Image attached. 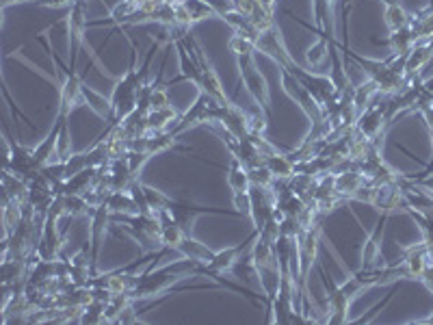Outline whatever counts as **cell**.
<instances>
[{"label":"cell","instance_id":"obj_12","mask_svg":"<svg viewBox=\"0 0 433 325\" xmlns=\"http://www.w3.org/2000/svg\"><path fill=\"white\" fill-rule=\"evenodd\" d=\"M91 278L95 276V262H98V254H100V245H102V237L106 232V224L111 222V210L106 208V204L93 206L91 208Z\"/></svg>","mask_w":433,"mask_h":325},{"label":"cell","instance_id":"obj_16","mask_svg":"<svg viewBox=\"0 0 433 325\" xmlns=\"http://www.w3.org/2000/svg\"><path fill=\"white\" fill-rule=\"evenodd\" d=\"M433 59V48L431 41H416V46L407 52V59H405V76H414L420 74V70Z\"/></svg>","mask_w":433,"mask_h":325},{"label":"cell","instance_id":"obj_7","mask_svg":"<svg viewBox=\"0 0 433 325\" xmlns=\"http://www.w3.org/2000/svg\"><path fill=\"white\" fill-rule=\"evenodd\" d=\"M89 29L87 22V0H74V5L68 11V46H70V66L76 68V54L80 46H85V31Z\"/></svg>","mask_w":433,"mask_h":325},{"label":"cell","instance_id":"obj_19","mask_svg":"<svg viewBox=\"0 0 433 325\" xmlns=\"http://www.w3.org/2000/svg\"><path fill=\"white\" fill-rule=\"evenodd\" d=\"M228 187L232 193H247L249 187H251V178H249V172L241 165V160L232 156V162H230V170H228Z\"/></svg>","mask_w":433,"mask_h":325},{"label":"cell","instance_id":"obj_34","mask_svg":"<svg viewBox=\"0 0 433 325\" xmlns=\"http://www.w3.org/2000/svg\"><path fill=\"white\" fill-rule=\"evenodd\" d=\"M139 321V312L135 310V301H128V306L122 310V314L115 319V323H135Z\"/></svg>","mask_w":433,"mask_h":325},{"label":"cell","instance_id":"obj_29","mask_svg":"<svg viewBox=\"0 0 433 325\" xmlns=\"http://www.w3.org/2000/svg\"><path fill=\"white\" fill-rule=\"evenodd\" d=\"M328 57H330V43L325 37L320 41H316L312 48H308V52H306V59L312 68H318Z\"/></svg>","mask_w":433,"mask_h":325},{"label":"cell","instance_id":"obj_31","mask_svg":"<svg viewBox=\"0 0 433 325\" xmlns=\"http://www.w3.org/2000/svg\"><path fill=\"white\" fill-rule=\"evenodd\" d=\"M249 178H251V185H258V187H273L276 182V176L268 172L266 165H258L249 170Z\"/></svg>","mask_w":433,"mask_h":325},{"label":"cell","instance_id":"obj_4","mask_svg":"<svg viewBox=\"0 0 433 325\" xmlns=\"http://www.w3.org/2000/svg\"><path fill=\"white\" fill-rule=\"evenodd\" d=\"M280 76H282V87H284V91L288 93V98H293L299 106H301V111L308 115V120L312 122V124H316V122H320L325 115H323V108H320V104L312 98V93L303 87V83L295 76V74H291L286 68H280Z\"/></svg>","mask_w":433,"mask_h":325},{"label":"cell","instance_id":"obj_25","mask_svg":"<svg viewBox=\"0 0 433 325\" xmlns=\"http://www.w3.org/2000/svg\"><path fill=\"white\" fill-rule=\"evenodd\" d=\"M224 20L236 31V33H243V35H247L249 39H254V41H258V37H260V29L249 20V16H245V14H239V11H230V14H226L224 16Z\"/></svg>","mask_w":433,"mask_h":325},{"label":"cell","instance_id":"obj_28","mask_svg":"<svg viewBox=\"0 0 433 325\" xmlns=\"http://www.w3.org/2000/svg\"><path fill=\"white\" fill-rule=\"evenodd\" d=\"M63 206H66V212L72 215V217H78V215H87L91 212V204L87 202L85 195H63Z\"/></svg>","mask_w":433,"mask_h":325},{"label":"cell","instance_id":"obj_23","mask_svg":"<svg viewBox=\"0 0 433 325\" xmlns=\"http://www.w3.org/2000/svg\"><path fill=\"white\" fill-rule=\"evenodd\" d=\"M178 254H180V256H184V258H191V260H195V262H208V260L214 256V252H212V249H208L204 243H199V241L191 239L189 234H187V237H184V241L178 245Z\"/></svg>","mask_w":433,"mask_h":325},{"label":"cell","instance_id":"obj_1","mask_svg":"<svg viewBox=\"0 0 433 325\" xmlns=\"http://www.w3.org/2000/svg\"><path fill=\"white\" fill-rule=\"evenodd\" d=\"M228 48L236 59L239 81L245 85V89L249 91L254 102L260 106V111L268 118L271 115V93H268V85H266L264 74L260 70H256V63H254L256 41L249 39L247 35L234 31V35L228 41Z\"/></svg>","mask_w":433,"mask_h":325},{"label":"cell","instance_id":"obj_5","mask_svg":"<svg viewBox=\"0 0 433 325\" xmlns=\"http://www.w3.org/2000/svg\"><path fill=\"white\" fill-rule=\"evenodd\" d=\"M216 106H219V104H216L214 100H210L206 93L199 91V96L191 104V108H187V111L178 118V124H176V128L172 133L176 137H180L182 133H187L189 128H193L197 124H206V122L214 124V120H216Z\"/></svg>","mask_w":433,"mask_h":325},{"label":"cell","instance_id":"obj_35","mask_svg":"<svg viewBox=\"0 0 433 325\" xmlns=\"http://www.w3.org/2000/svg\"><path fill=\"white\" fill-rule=\"evenodd\" d=\"M276 3H278V0H260V5H262L266 11H271V14L276 11Z\"/></svg>","mask_w":433,"mask_h":325},{"label":"cell","instance_id":"obj_38","mask_svg":"<svg viewBox=\"0 0 433 325\" xmlns=\"http://www.w3.org/2000/svg\"><path fill=\"white\" fill-rule=\"evenodd\" d=\"M429 7H433V0H429Z\"/></svg>","mask_w":433,"mask_h":325},{"label":"cell","instance_id":"obj_20","mask_svg":"<svg viewBox=\"0 0 433 325\" xmlns=\"http://www.w3.org/2000/svg\"><path fill=\"white\" fill-rule=\"evenodd\" d=\"M178 111L174 106H167V108H158V111H150L145 115V126H147V133H160L165 130L172 122H178Z\"/></svg>","mask_w":433,"mask_h":325},{"label":"cell","instance_id":"obj_14","mask_svg":"<svg viewBox=\"0 0 433 325\" xmlns=\"http://www.w3.org/2000/svg\"><path fill=\"white\" fill-rule=\"evenodd\" d=\"M174 46H176V50H178L180 76L174 78V81H169L165 87H169V85H174V83H180V81H189V83H193V85L197 87V85H199V78H202V68H199L197 59L189 52V48L184 46V41H176Z\"/></svg>","mask_w":433,"mask_h":325},{"label":"cell","instance_id":"obj_3","mask_svg":"<svg viewBox=\"0 0 433 325\" xmlns=\"http://www.w3.org/2000/svg\"><path fill=\"white\" fill-rule=\"evenodd\" d=\"M347 57H351L366 74H368V78L370 81H375L377 83V87H379V93H388V96H395V93H399L405 85H407V76H403V74H399V72H395L392 68H390V63L388 61H379V59H364V57H360V54H355V52H351L349 48H345V59Z\"/></svg>","mask_w":433,"mask_h":325},{"label":"cell","instance_id":"obj_26","mask_svg":"<svg viewBox=\"0 0 433 325\" xmlns=\"http://www.w3.org/2000/svg\"><path fill=\"white\" fill-rule=\"evenodd\" d=\"M182 7L187 9V14H189V18H191V24L216 16V14L210 9V5L204 3V0H182Z\"/></svg>","mask_w":433,"mask_h":325},{"label":"cell","instance_id":"obj_36","mask_svg":"<svg viewBox=\"0 0 433 325\" xmlns=\"http://www.w3.org/2000/svg\"><path fill=\"white\" fill-rule=\"evenodd\" d=\"M14 3H26V0H0V7L7 9V7H9V5H14Z\"/></svg>","mask_w":433,"mask_h":325},{"label":"cell","instance_id":"obj_27","mask_svg":"<svg viewBox=\"0 0 433 325\" xmlns=\"http://www.w3.org/2000/svg\"><path fill=\"white\" fill-rule=\"evenodd\" d=\"M143 189H145V197H147V204H150L152 212H158V210H169V208H172V204L176 202V200H172L169 195L160 193V191H156V189H152V187H147V185H143Z\"/></svg>","mask_w":433,"mask_h":325},{"label":"cell","instance_id":"obj_37","mask_svg":"<svg viewBox=\"0 0 433 325\" xmlns=\"http://www.w3.org/2000/svg\"><path fill=\"white\" fill-rule=\"evenodd\" d=\"M386 5H390V3H399V0H384Z\"/></svg>","mask_w":433,"mask_h":325},{"label":"cell","instance_id":"obj_30","mask_svg":"<svg viewBox=\"0 0 433 325\" xmlns=\"http://www.w3.org/2000/svg\"><path fill=\"white\" fill-rule=\"evenodd\" d=\"M150 156H152V154H147V152H137V150H128V152L124 154V158H126V162H128V170H130V174H132L135 178H139V172L143 170V165L150 160Z\"/></svg>","mask_w":433,"mask_h":325},{"label":"cell","instance_id":"obj_8","mask_svg":"<svg viewBox=\"0 0 433 325\" xmlns=\"http://www.w3.org/2000/svg\"><path fill=\"white\" fill-rule=\"evenodd\" d=\"M256 50L264 52L266 57L273 59L280 68L291 70V68L295 66V61L291 59V52L286 50V43H284V39H282V35H280V29H278L276 24L260 33V37H258V41H256Z\"/></svg>","mask_w":433,"mask_h":325},{"label":"cell","instance_id":"obj_13","mask_svg":"<svg viewBox=\"0 0 433 325\" xmlns=\"http://www.w3.org/2000/svg\"><path fill=\"white\" fill-rule=\"evenodd\" d=\"M230 271H232V274H234L239 280H243V284H245L247 289L264 293V284H262V278H260V269H258L256 262H254L251 249L245 252V254L234 262V267H232ZM264 295H266V293H264ZM266 297H268V295H266Z\"/></svg>","mask_w":433,"mask_h":325},{"label":"cell","instance_id":"obj_2","mask_svg":"<svg viewBox=\"0 0 433 325\" xmlns=\"http://www.w3.org/2000/svg\"><path fill=\"white\" fill-rule=\"evenodd\" d=\"M43 48L50 54V59L57 63V68H52V70H54V76H57V83H59V113L70 118V113L76 106L87 104V87L80 81V76L74 72V68L66 66L63 59H59V54L48 46V41H43Z\"/></svg>","mask_w":433,"mask_h":325},{"label":"cell","instance_id":"obj_11","mask_svg":"<svg viewBox=\"0 0 433 325\" xmlns=\"http://www.w3.org/2000/svg\"><path fill=\"white\" fill-rule=\"evenodd\" d=\"M388 215L382 212V220L377 222L375 230L368 234L364 247H362V269L372 271L377 267H382V237H384V226H386Z\"/></svg>","mask_w":433,"mask_h":325},{"label":"cell","instance_id":"obj_33","mask_svg":"<svg viewBox=\"0 0 433 325\" xmlns=\"http://www.w3.org/2000/svg\"><path fill=\"white\" fill-rule=\"evenodd\" d=\"M232 202L236 206V210L245 217H251V197L249 191L247 193H232Z\"/></svg>","mask_w":433,"mask_h":325},{"label":"cell","instance_id":"obj_6","mask_svg":"<svg viewBox=\"0 0 433 325\" xmlns=\"http://www.w3.org/2000/svg\"><path fill=\"white\" fill-rule=\"evenodd\" d=\"M386 113H388V102H382V104H375V102H372L370 106H366L364 111L358 115L353 128H355L362 137H368V139H372V141L379 143V139L384 137V133H386V128H388V118H386Z\"/></svg>","mask_w":433,"mask_h":325},{"label":"cell","instance_id":"obj_22","mask_svg":"<svg viewBox=\"0 0 433 325\" xmlns=\"http://www.w3.org/2000/svg\"><path fill=\"white\" fill-rule=\"evenodd\" d=\"M412 20H414V18L405 11V7H403L401 3H390V5H386L384 24H386V29H388L390 33H395V31H399V29L412 24Z\"/></svg>","mask_w":433,"mask_h":325},{"label":"cell","instance_id":"obj_24","mask_svg":"<svg viewBox=\"0 0 433 325\" xmlns=\"http://www.w3.org/2000/svg\"><path fill=\"white\" fill-rule=\"evenodd\" d=\"M379 96V87L375 81H364L358 87H353V104L358 108V113H362L366 106H370L375 102V98Z\"/></svg>","mask_w":433,"mask_h":325},{"label":"cell","instance_id":"obj_21","mask_svg":"<svg viewBox=\"0 0 433 325\" xmlns=\"http://www.w3.org/2000/svg\"><path fill=\"white\" fill-rule=\"evenodd\" d=\"M388 46H390V52L392 54H407L414 46H416V35H414V29L412 24L390 33L388 37Z\"/></svg>","mask_w":433,"mask_h":325},{"label":"cell","instance_id":"obj_15","mask_svg":"<svg viewBox=\"0 0 433 325\" xmlns=\"http://www.w3.org/2000/svg\"><path fill=\"white\" fill-rule=\"evenodd\" d=\"M364 185H366V178L358 170H345L340 174H334V189L345 200H355Z\"/></svg>","mask_w":433,"mask_h":325},{"label":"cell","instance_id":"obj_18","mask_svg":"<svg viewBox=\"0 0 433 325\" xmlns=\"http://www.w3.org/2000/svg\"><path fill=\"white\" fill-rule=\"evenodd\" d=\"M104 204H106V208L111 210L113 215H115V212H120V215H137V212H139L137 202H135L132 195L126 193V191H111V193L106 195Z\"/></svg>","mask_w":433,"mask_h":325},{"label":"cell","instance_id":"obj_10","mask_svg":"<svg viewBox=\"0 0 433 325\" xmlns=\"http://www.w3.org/2000/svg\"><path fill=\"white\" fill-rule=\"evenodd\" d=\"M249 197H251V217L249 220L254 222L256 230H260L271 215H273L278 200H276V191L273 187H258L251 185L249 187Z\"/></svg>","mask_w":433,"mask_h":325},{"label":"cell","instance_id":"obj_17","mask_svg":"<svg viewBox=\"0 0 433 325\" xmlns=\"http://www.w3.org/2000/svg\"><path fill=\"white\" fill-rule=\"evenodd\" d=\"M264 165L276 176V180H291L295 176V162L288 158V154H282V152L268 154L264 158Z\"/></svg>","mask_w":433,"mask_h":325},{"label":"cell","instance_id":"obj_9","mask_svg":"<svg viewBox=\"0 0 433 325\" xmlns=\"http://www.w3.org/2000/svg\"><path fill=\"white\" fill-rule=\"evenodd\" d=\"M214 124L224 126L226 135H230L234 139H245L249 135V115L243 111L241 106H236V102L216 106V120H214Z\"/></svg>","mask_w":433,"mask_h":325},{"label":"cell","instance_id":"obj_32","mask_svg":"<svg viewBox=\"0 0 433 325\" xmlns=\"http://www.w3.org/2000/svg\"><path fill=\"white\" fill-rule=\"evenodd\" d=\"M204 3H208L210 9H212L216 16H219V18H224V16L230 14V11H236L234 0H204Z\"/></svg>","mask_w":433,"mask_h":325}]
</instances>
